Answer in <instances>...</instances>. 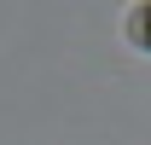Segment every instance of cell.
Wrapping results in <instances>:
<instances>
[{"label":"cell","mask_w":151,"mask_h":145,"mask_svg":"<svg viewBox=\"0 0 151 145\" xmlns=\"http://www.w3.org/2000/svg\"><path fill=\"white\" fill-rule=\"evenodd\" d=\"M134 41H139V47H151V6H139V12H134Z\"/></svg>","instance_id":"cell-1"}]
</instances>
